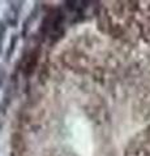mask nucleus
Here are the masks:
<instances>
[{"mask_svg":"<svg viewBox=\"0 0 150 156\" xmlns=\"http://www.w3.org/2000/svg\"><path fill=\"white\" fill-rule=\"evenodd\" d=\"M140 35L146 42H150V17H148L146 21L140 25Z\"/></svg>","mask_w":150,"mask_h":156,"instance_id":"1","label":"nucleus"},{"mask_svg":"<svg viewBox=\"0 0 150 156\" xmlns=\"http://www.w3.org/2000/svg\"><path fill=\"white\" fill-rule=\"evenodd\" d=\"M144 142L150 144V126L145 130V133H144Z\"/></svg>","mask_w":150,"mask_h":156,"instance_id":"2","label":"nucleus"},{"mask_svg":"<svg viewBox=\"0 0 150 156\" xmlns=\"http://www.w3.org/2000/svg\"><path fill=\"white\" fill-rule=\"evenodd\" d=\"M148 11H149V12H150V5H149V7H148Z\"/></svg>","mask_w":150,"mask_h":156,"instance_id":"3","label":"nucleus"},{"mask_svg":"<svg viewBox=\"0 0 150 156\" xmlns=\"http://www.w3.org/2000/svg\"><path fill=\"white\" fill-rule=\"evenodd\" d=\"M148 156H150V154H149V155H148Z\"/></svg>","mask_w":150,"mask_h":156,"instance_id":"4","label":"nucleus"}]
</instances>
